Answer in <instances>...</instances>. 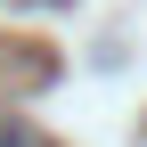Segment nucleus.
Here are the masks:
<instances>
[{
	"label": "nucleus",
	"mask_w": 147,
	"mask_h": 147,
	"mask_svg": "<svg viewBox=\"0 0 147 147\" xmlns=\"http://www.w3.org/2000/svg\"><path fill=\"white\" fill-rule=\"evenodd\" d=\"M0 147H49L41 131H33V123L25 115H8V106H0Z\"/></svg>",
	"instance_id": "obj_1"
}]
</instances>
